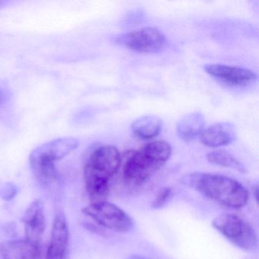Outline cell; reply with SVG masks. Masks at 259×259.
<instances>
[{
	"label": "cell",
	"instance_id": "2e32d148",
	"mask_svg": "<svg viewBox=\"0 0 259 259\" xmlns=\"http://www.w3.org/2000/svg\"><path fill=\"white\" fill-rule=\"evenodd\" d=\"M171 194H172V190L170 188L166 187L160 189V192L157 193V196L151 204L153 208L158 209L163 207L166 204L167 200L170 198Z\"/></svg>",
	"mask_w": 259,
	"mask_h": 259
},
{
	"label": "cell",
	"instance_id": "9c48e42d",
	"mask_svg": "<svg viewBox=\"0 0 259 259\" xmlns=\"http://www.w3.org/2000/svg\"><path fill=\"white\" fill-rule=\"evenodd\" d=\"M69 226L63 213H57L53 224L51 239L45 259H67Z\"/></svg>",
	"mask_w": 259,
	"mask_h": 259
},
{
	"label": "cell",
	"instance_id": "30bf717a",
	"mask_svg": "<svg viewBox=\"0 0 259 259\" xmlns=\"http://www.w3.org/2000/svg\"><path fill=\"white\" fill-rule=\"evenodd\" d=\"M25 239L40 245L42 236L46 228V218L43 203L36 200L31 203L23 216Z\"/></svg>",
	"mask_w": 259,
	"mask_h": 259
},
{
	"label": "cell",
	"instance_id": "6da1fadb",
	"mask_svg": "<svg viewBox=\"0 0 259 259\" xmlns=\"http://www.w3.org/2000/svg\"><path fill=\"white\" fill-rule=\"evenodd\" d=\"M121 164L119 151L113 145L100 147L91 154L84 166V180L92 202L106 200L110 193V181Z\"/></svg>",
	"mask_w": 259,
	"mask_h": 259
},
{
	"label": "cell",
	"instance_id": "e0dca14e",
	"mask_svg": "<svg viewBox=\"0 0 259 259\" xmlns=\"http://www.w3.org/2000/svg\"><path fill=\"white\" fill-rule=\"evenodd\" d=\"M17 189L14 185L6 183L0 187V197L5 200H10L16 196Z\"/></svg>",
	"mask_w": 259,
	"mask_h": 259
},
{
	"label": "cell",
	"instance_id": "8fae6325",
	"mask_svg": "<svg viewBox=\"0 0 259 259\" xmlns=\"http://www.w3.org/2000/svg\"><path fill=\"white\" fill-rule=\"evenodd\" d=\"M236 137V128L230 122H219L204 128L200 136L203 145L210 148L225 146L234 142Z\"/></svg>",
	"mask_w": 259,
	"mask_h": 259
},
{
	"label": "cell",
	"instance_id": "7c38bea8",
	"mask_svg": "<svg viewBox=\"0 0 259 259\" xmlns=\"http://www.w3.org/2000/svg\"><path fill=\"white\" fill-rule=\"evenodd\" d=\"M0 253L3 259H38L40 245L33 243L25 238L6 241L0 245Z\"/></svg>",
	"mask_w": 259,
	"mask_h": 259
},
{
	"label": "cell",
	"instance_id": "3957f363",
	"mask_svg": "<svg viewBox=\"0 0 259 259\" xmlns=\"http://www.w3.org/2000/svg\"><path fill=\"white\" fill-rule=\"evenodd\" d=\"M171 154L172 147L165 141H152L139 151H127L122 163L124 180L133 186L143 184L168 161Z\"/></svg>",
	"mask_w": 259,
	"mask_h": 259
},
{
	"label": "cell",
	"instance_id": "ba28073f",
	"mask_svg": "<svg viewBox=\"0 0 259 259\" xmlns=\"http://www.w3.org/2000/svg\"><path fill=\"white\" fill-rule=\"evenodd\" d=\"M204 69L215 79L233 87H246L257 80L256 74L245 68L222 64H207L204 66Z\"/></svg>",
	"mask_w": 259,
	"mask_h": 259
},
{
	"label": "cell",
	"instance_id": "7a4b0ae2",
	"mask_svg": "<svg viewBox=\"0 0 259 259\" xmlns=\"http://www.w3.org/2000/svg\"><path fill=\"white\" fill-rule=\"evenodd\" d=\"M183 183L215 202L232 208H242L248 203V190L237 180L225 176L193 172Z\"/></svg>",
	"mask_w": 259,
	"mask_h": 259
},
{
	"label": "cell",
	"instance_id": "9a60e30c",
	"mask_svg": "<svg viewBox=\"0 0 259 259\" xmlns=\"http://www.w3.org/2000/svg\"><path fill=\"white\" fill-rule=\"evenodd\" d=\"M207 160L209 163L216 166L230 168L242 174L247 172L245 166L238 159L224 150H215L207 153Z\"/></svg>",
	"mask_w": 259,
	"mask_h": 259
},
{
	"label": "cell",
	"instance_id": "277c9868",
	"mask_svg": "<svg viewBox=\"0 0 259 259\" xmlns=\"http://www.w3.org/2000/svg\"><path fill=\"white\" fill-rule=\"evenodd\" d=\"M78 146V141L66 137L47 142L36 148L30 155V164L37 180L43 183H52L57 179L56 162L70 154Z\"/></svg>",
	"mask_w": 259,
	"mask_h": 259
},
{
	"label": "cell",
	"instance_id": "8992f818",
	"mask_svg": "<svg viewBox=\"0 0 259 259\" xmlns=\"http://www.w3.org/2000/svg\"><path fill=\"white\" fill-rule=\"evenodd\" d=\"M82 212L101 227L117 233H128L135 227L134 221L126 212L106 200L91 203Z\"/></svg>",
	"mask_w": 259,
	"mask_h": 259
},
{
	"label": "cell",
	"instance_id": "52a82bcc",
	"mask_svg": "<svg viewBox=\"0 0 259 259\" xmlns=\"http://www.w3.org/2000/svg\"><path fill=\"white\" fill-rule=\"evenodd\" d=\"M117 45L142 54H156L163 51L167 45L166 36L157 28H145L116 36Z\"/></svg>",
	"mask_w": 259,
	"mask_h": 259
},
{
	"label": "cell",
	"instance_id": "d6986e66",
	"mask_svg": "<svg viewBox=\"0 0 259 259\" xmlns=\"http://www.w3.org/2000/svg\"><path fill=\"white\" fill-rule=\"evenodd\" d=\"M128 259H148L146 257H142V256L137 255V254H134V255L130 256Z\"/></svg>",
	"mask_w": 259,
	"mask_h": 259
},
{
	"label": "cell",
	"instance_id": "5b68a950",
	"mask_svg": "<svg viewBox=\"0 0 259 259\" xmlns=\"http://www.w3.org/2000/svg\"><path fill=\"white\" fill-rule=\"evenodd\" d=\"M212 227L233 245L244 251L257 248V236L252 226L234 213H222L212 221Z\"/></svg>",
	"mask_w": 259,
	"mask_h": 259
},
{
	"label": "cell",
	"instance_id": "5bb4252c",
	"mask_svg": "<svg viewBox=\"0 0 259 259\" xmlns=\"http://www.w3.org/2000/svg\"><path fill=\"white\" fill-rule=\"evenodd\" d=\"M162 130V120L152 115L137 118L132 124V130L135 136L142 140H151L160 134Z\"/></svg>",
	"mask_w": 259,
	"mask_h": 259
},
{
	"label": "cell",
	"instance_id": "4fadbf2b",
	"mask_svg": "<svg viewBox=\"0 0 259 259\" xmlns=\"http://www.w3.org/2000/svg\"><path fill=\"white\" fill-rule=\"evenodd\" d=\"M205 119L200 112H194L183 116L177 125V133L180 139L185 142H192L200 137L204 130Z\"/></svg>",
	"mask_w": 259,
	"mask_h": 259
},
{
	"label": "cell",
	"instance_id": "ac0fdd59",
	"mask_svg": "<svg viewBox=\"0 0 259 259\" xmlns=\"http://www.w3.org/2000/svg\"><path fill=\"white\" fill-rule=\"evenodd\" d=\"M6 98H7V96H6L5 92L2 89H0V106L5 102Z\"/></svg>",
	"mask_w": 259,
	"mask_h": 259
}]
</instances>
